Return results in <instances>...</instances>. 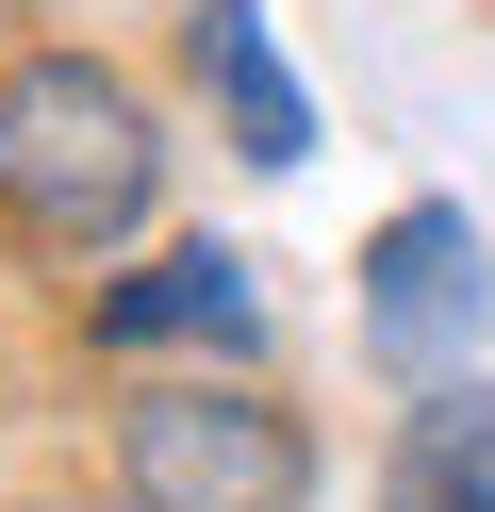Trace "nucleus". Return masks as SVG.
I'll use <instances>...</instances> for the list:
<instances>
[{"label":"nucleus","mask_w":495,"mask_h":512,"mask_svg":"<svg viewBox=\"0 0 495 512\" xmlns=\"http://www.w3.org/2000/svg\"><path fill=\"white\" fill-rule=\"evenodd\" d=\"M165 100L83 34H33L0 50V232L66 248V265H116L132 232L165 215Z\"/></svg>","instance_id":"1"},{"label":"nucleus","mask_w":495,"mask_h":512,"mask_svg":"<svg viewBox=\"0 0 495 512\" xmlns=\"http://www.w3.org/2000/svg\"><path fill=\"white\" fill-rule=\"evenodd\" d=\"M116 496L132 512H314V430L248 364H149L116 397Z\"/></svg>","instance_id":"2"},{"label":"nucleus","mask_w":495,"mask_h":512,"mask_svg":"<svg viewBox=\"0 0 495 512\" xmlns=\"http://www.w3.org/2000/svg\"><path fill=\"white\" fill-rule=\"evenodd\" d=\"M479 314H495V265H479V215L462 199H396L363 232V364L380 380H462L479 364Z\"/></svg>","instance_id":"3"},{"label":"nucleus","mask_w":495,"mask_h":512,"mask_svg":"<svg viewBox=\"0 0 495 512\" xmlns=\"http://www.w3.org/2000/svg\"><path fill=\"white\" fill-rule=\"evenodd\" d=\"M83 347L99 364H248L264 347V265L231 232H182V248H149L132 281L83 298Z\"/></svg>","instance_id":"4"},{"label":"nucleus","mask_w":495,"mask_h":512,"mask_svg":"<svg viewBox=\"0 0 495 512\" xmlns=\"http://www.w3.org/2000/svg\"><path fill=\"white\" fill-rule=\"evenodd\" d=\"M182 67H198V100H215V133H231V166H314V83L281 67V17L264 0H198L182 17Z\"/></svg>","instance_id":"5"},{"label":"nucleus","mask_w":495,"mask_h":512,"mask_svg":"<svg viewBox=\"0 0 495 512\" xmlns=\"http://www.w3.org/2000/svg\"><path fill=\"white\" fill-rule=\"evenodd\" d=\"M380 512H495V380H413L380 430Z\"/></svg>","instance_id":"6"},{"label":"nucleus","mask_w":495,"mask_h":512,"mask_svg":"<svg viewBox=\"0 0 495 512\" xmlns=\"http://www.w3.org/2000/svg\"><path fill=\"white\" fill-rule=\"evenodd\" d=\"M0 512H132V496H0Z\"/></svg>","instance_id":"7"}]
</instances>
